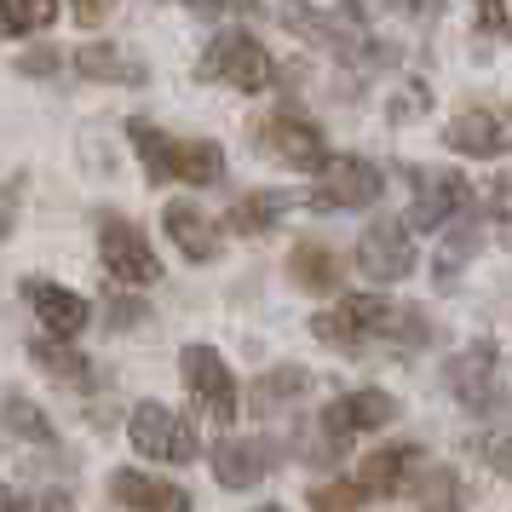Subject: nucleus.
<instances>
[{"instance_id": "obj_1", "label": "nucleus", "mask_w": 512, "mask_h": 512, "mask_svg": "<svg viewBox=\"0 0 512 512\" xmlns=\"http://www.w3.org/2000/svg\"><path fill=\"white\" fill-rule=\"evenodd\" d=\"M311 334L334 351H392V357H409L432 340V323H426V311L415 305H392L380 300V294H351L340 300L334 311H317L311 317Z\"/></svg>"}, {"instance_id": "obj_2", "label": "nucleus", "mask_w": 512, "mask_h": 512, "mask_svg": "<svg viewBox=\"0 0 512 512\" xmlns=\"http://www.w3.org/2000/svg\"><path fill=\"white\" fill-rule=\"evenodd\" d=\"M127 139L139 150L150 185H225V150L208 139H167L150 121H127Z\"/></svg>"}, {"instance_id": "obj_3", "label": "nucleus", "mask_w": 512, "mask_h": 512, "mask_svg": "<svg viewBox=\"0 0 512 512\" xmlns=\"http://www.w3.org/2000/svg\"><path fill=\"white\" fill-rule=\"evenodd\" d=\"M277 18L294 29V35H305L311 47L334 52L340 64H363V70L386 64V52H380V41L369 35V24H363V6H357V0H346L340 12H317V6H305V0H282Z\"/></svg>"}, {"instance_id": "obj_4", "label": "nucleus", "mask_w": 512, "mask_h": 512, "mask_svg": "<svg viewBox=\"0 0 512 512\" xmlns=\"http://www.w3.org/2000/svg\"><path fill=\"white\" fill-rule=\"evenodd\" d=\"M271 52L259 47L248 29H219L208 47H202V81H225L236 93H265L271 87Z\"/></svg>"}, {"instance_id": "obj_5", "label": "nucleus", "mask_w": 512, "mask_h": 512, "mask_svg": "<svg viewBox=\"0 0 512 512\" xmlns=\"http://www.w3.org/2000/svg\"><path fill=\"white\" fill-rule=\"evenodd\" d=\"M98 259H104V271H110L116 288H150V282H162V259L150 248V236L133 219H121V213L98 219Z\"/></svg>"}, {"instance_id": "obj_6", "label": "nucleus", "mask_w": 512, "mask_h": 512, "mask_svg": "<svg viewBox=\"0 0 512 512\" xmlns=\"http://www.w3.org/2000/svg\"><path fill=\"white\" fill-rule=\"evenodd\" d=\"M127 438L139 449L144 461H162V466H185L196 461V426L185 415H173L167 403H133V415H127Z\"/></svg>"}, {"instance_id": "obj_7", "label": "nucleus", "mask_w": 512, "mask_h": 512, "mask_svg": "<svg viewBox=\"0 0 512 512\" xmlns=\"http://www.w3.org/2000/svg\"><path fill=\"white\" fill-rule=\"evenodd\" d=\"M259 150L282 167H300V173H317L328 162V139L317 121H305L300 110H277V116L259 121Z\"/></svg>"}, {"instance_id": "obj_8", "label": "nucleus", "mask_w": 512, "mask_h": 512, "mask_svg": "<svg viewBox=\"0 0 512 512\" xmlns=\"http://www.w3.org/2000/svg\"><path fill=\"white\" fill-rule=\"evenodd\" d=\"M443 386L455 392V403H461V409L489 415V409H495V397H501V351L489 346V340H472L466 351H455V357H449Z\"/></svg>"}, {"instance_id": "obj_9", "label": "nucleus", "mask_w": 512, "mask_h": 512, "mask_svg": "<svg viewBox=\"0 0 512 512\" xmlns=\"http://www.w3.org/2000/svg\"><path fill=\"white\" fill-rule=\"evenodd\" d=\"M179 369H185V386H190V397H196V409L213 415L219 426H231L242 392H236V374L225 369V357L213 346H185L179 351Z\"/></svg>"}, {"instance_id": "obj_10", "label": "nucleus", "mask_w": 512, "mask_h": 512, "mask_svg": "<svg viewBox=\"0 0 512 512\" xmlns=\"http://www.w3.org/2000/svg\"><path fill=\"white\" fill-rule=\"evenodd\" d=\"M397 420V397L392 392H380V386H363V392H346V397H334L323 409V438L334 443V449H346L351 438H363V432H380V426H392Z\"/></svg>"}, {"instance_id": "obj_11", "label": "nucleus", "mask_w": 512, "mask_h": 512, "mask_svg": "<svg viewBox=\"0 0 512 512\" xmlns=\"http://www.w3.org/2000/svg\"><path fill=\"white\" fill-rule=\"evenodd\" d=\"M380 190H386V179H380L374 162H363V156H328L317 167L311 202L317 208H369V202H380Z\"/></svg>"}, {"instance_id": "obj_12", "label": "nucleus", "mask_w": 512, "mask_h": 512, "mask_svg": "<svg viewBox=\"0 0 512 512\" xmlns=\"http://www.w3.org/2000/svg\"><path fill=\"white\" fill-rule=\"evenodd\" d=\"M415 179L420 185H415V202H409V225H415V231H438V225H449V219L472 202V179H461V173L420 167Z\"/></svg>"}, {"instance_id": "obj_13", "label": "nucleus", "mask_w": 512, "mask_h": 512, "mask_svg": "<svg viewBox=\"0 0 512 512\" xmlns=\"http://www.w3.org/2000/svg\"><path fill=\"white\" fill-rule=\"evenodd\" d=\"M357 265H363L369 282H403L415 271V236L403 231V225H392V219H380L357 242Z\"/></svg>"}, {"instance_id": "obj_14", "label": "nucleus", "mask_w": 512, "mask_h": 512, "mask_svg": "<svg viewBox=\"0 0 512 512\" xmlns=\"http://www.w3.org/2000/svg\"><path fill=\"white\" fill-rule=\"evenodd\" d=\"M0 443H6V449H18L24 466H41V455L58 461V438H52V426L41 420V409H35L29 397H18V392L0 403Z\"/></svg>"}, {"instance_id": "obj_15", "label": "nucleus", "mask_w": 512, "mask_h": 512, "mask_svg": "<svg viewBox=\"0 0 512 512\" xmlns=\"http://www.w3.org/2000/svg\"><path fill=\"white\" fill-rule=\"evenodd\" d=\"M110 495H116V507L133 512H190L185 484H167V478H150V472H133V466L110 472Z\"/></svg>"}, {"instance_id": "obj_16", "label": "nucleus", "mask_w": 512, "mask_h": 512, "mask_svg": "<svg viewBox=\"0 0 512 512\" xmlns=\"http://www.w3.org/2000/svg\"><path fill=\"white\" fill-rule=\"evenodd\" d=\"M443 144H449L455 156L495 162V156H507L512 150V133L501 127V116H489V110H461V116L443 127Z\"/></svg>"}, {"instance_id": "obj_17", "label": "nucleus", "mask_w": 512, "mask_h": 512, "mask_svg": "<svg viewBox=\"0 0 512 512\" xmlns=\"http://www.w3.org/2000/svg\"><path fill=\"white\" fill-rule=\"evenodd\" d=\"M29 305H35V317L47 328L52 340H75L81 328H87V300L70 294V288H58V282H29L24 288Z\"/></svg>"}, {"instance_id": "obj_18", "label": "nucleus", "mask_w": 512, "mask_h": 512, "mask_svg": "<svg viewBox=\"0 0 512 512\" xmlns=\"http://www.w3.org/2000/svg\"><path fill=\"white\" fill-rule=\"evenodd\" d=\"M420 449H409V443H386V449H374V455H363V472H357V489L369 495V501H392L397 489L409 484V472H415Z\"/></svg>"}, {"instance_id": "obj_19", "label": "nucleus", "mask_w": 512, "mask_h": 512, "mask_svg": "<svg viewBox=\"0 0 512 512\" xmlns=\"http://www.w3.org/2000/svg\"><path fill=\"white\" fill-rule=\"evenodd\" d=\"M265 472H271V449L254 438H225L213 449V478H219V489H254V484H265Z\"/></svg>"}, {"instance_id": "obj_20", "label": "nucleus", "mask_w": 512, "mask_h": 512, "mask_svg": "<svg viewBox=\"0 0 512 512\" xmlns=\"http://www.w3.org/2000/svg\"><path fill=\"white\" fill-rule=\"evenodd\" d=\"M162 225H167L173 248H179L185 259H196V265L219 259V231H213L208 219L190 208V202H167V208H162Z\"/></svg>"}, {"instance_id": "obj_21", "label": "nucleus", "mask_w": 512, "mask_h": 512, "mask_svg": "<svg viewBox=\"0 0 512 512\" xmlns=\"http://www.w3.org/2000/svg\"><path fill=\"white\" fill-rule=\"evenodd\" d=\"M75 70L87 75V81H116V87H144V81H150V70H144L139 58H127V52L110 47V41L81 47L75 52Z\"/></svg>"}, {"instance_id": "obj_22", "label": "nucleus", "mask_w": 512, "mask_h": 512, "mask_svg": "<svg viewBox=\"0 0 512 512\" xmlns=\"http://www.w3.org/2000/svg\"><path fill=\"white\" fill-rule=\"evenodd\" d=\"M288 282H294L300 294H334V288H340V259H334V248L300 242V248L288 254Z\"/></svg>"}, {"instance_id": "obj_23", "label": "nucleus", "mask_w": 512, "mask_h": 512, "mask_svg": "<svg viewBox=\"0 0 512 512\" xmlns=\"http://www.w3.org/2000/svg\"><path fill=\"white\" fill-rule=\"evenodd\" d=\"M29 357H35L52 380H64V386H87V380H93V363H87L81 351H70V340L35 334V340H29Z\"/></svg>"}, {"instance_id": "obj_24", "label": "nucleus", "mask_w": 512, "mask_h": 512, "mask_svg": "<svg viewBox=\"0 0 512 512\" xmlns=\"http://www.w3.org/2000/svg\"><path fill=\"white\" fill-rule=\"evenodd\" d=\"M288 208V196L282 190H254V196H236L231 208H225V231L236 236H259V231H271V219Z\"/></svg>"}, {"instance_id": "obj_25", "label": "nucleus", "mask_w": 512, "mask_h": 512, "mask_svg": "<svg viewBox=\"0 0 512 512\" xmlns=\"http://www.w3.org/2000/svg\"><path fill=\"white\" fill-rule=\"evenodd\" d=\"M311 392V374L300 369V363H282V369H271V374H259L254 380V409H282V403H294V397H305Z\"/></svg>"}, {"instance_id": "obj_26", "label": "nucleus", "mask_w": 512, "mask_h": 512, "mask_svg": "<svg viewBox=\"0 0 512 512\" xmlns=\"http://www.w3.org/2000/svg\"><path fill=\"white\" fill-rule=\"evenodd\" d=\"M415 501H420V512H461V478H455V466H420Z\"/></svg>"}, {"instance_id": "obj_27", "label": "nucleus", "mask_w": 512, "mask_h": 512, "mask_svg": "<svg viewBox=\"0 0 512 512\" xmlns=\"http://www.w3.org/2000/svg\"><path fill=\"white\" fill-rule=\"evenodd\" d=\"M58 18V0H0V29L6 35H35Z\"/></svg>"}, {"instance_id": "obj_28", "label": "nucleus", "mask_w": 512, "mask_h": 512, "mask_svg": "<svg viewBox=\"0 0 512 512\" xmlns=\"http://www.w3.org/2000/svg\"><path fill=\"white\" fill-rule=\"evenodd\" d=\"M478 242H484V231H478V225H466L461 236H449V242H443V248H438V265H432V271H438V288H449V282L461 277V265L478 254Z\"/></svg>"}, {"instance_id": "obj_29", "label": "nucleus", "mask_w": 512, "mask_h": 512, "mask_svg": "<svg viewBox=\"0 0 512 512\" xmlns=\"http://www.w3.org/2000/svg\"><path fill=\"white\" fill-rule=\"evenodd\" d=\"M369 501L357 484H323V489H311V512H357Z\"/></svg>"}, {"instance_id": "obj_30", "label": "nucleus", "mask_w": 512, "mask_h": 512, "mask_svg": "<svg viewBox=\"0 0 512 512\" xmlns=\"http://www.w3.org/2000/svg\"><path fill=\"white\" fill-rule=\"evenodd\" d=\"M144 323H150V305L144 300H127V294L110 300V328H144Z\"/></svg>"}, {"instance_id": "obj_31", "label": "nucleus", "mask_w": 512, "mask_h": 512, "mask_svg": "<svg viewBox=\"0 0 512 512\" xmlns=\"http://www.w3.org/2000/svg\"><path fill=\"white\" fill-rule=\"evenodd\" d=\"M18 202H24V185H18V179H6V185H0V236L18 231Z\"/></svg>"}, {"instance_id": "obj_32", "label": "nucleus", "mask_w": 512, "mask_h": 512, "mask_svg": "<svg viewBox=\"0 0 512 512\" xmlns=\"http://www.w3.org/2000/svg\"><path fill=\"white\" fill-rule=\"evenodd\" d=\"M478 24L489 29V35H512V18L501 0H478Z\"/></svg>"}, {"instance_id": "obj_33", "label": "nucleus", "mask_w": 512, "mask_h": 512, "mask_svg": "<svg viewBox=\"0 0 512 512\" xmlns=\"http://www.w3.org/2000/svg\"><path fill=\"white\" fill-rule=\"evenodd\" d=\"M426 104H432V98H426V87H409V98H397L392 104V121H403V116H426Z\"/></svg>"}, {"instance_id": "obj_34", "label": "nucleus", "mask_w": 512, "mask_h": 512, "mask_svg": "<svg viewBox=\"0 0 512 512\" xmlns=\"http://www.w3.org/2000/svg\"><path fill=\"white\" fill-rule=\"evenodd\" d=\"M18 70H24V75H52V70H58V52H47V47L24 52V58H18Z\"/></svg>"}, {"instance_id": "obj_35", "label": "nucleus", "mask_w": 512, "mask_h": 512, "mask_svg": "<svg viewBox=\"0 0 512 512\" xmlns=\"http://www.w3.org/2000/svg\"><path fill=\"white\" fill-rule=\"evenodd\" d=\"M24 512H75V507H70V495H64V489H47V495L24 501Z\"/></svg>"}, {"instance_id": "obj_36", "label": "nucleus", "mask_w": 512, "mask_h": 512, "mask_svg": "<svg viewBox=\"0 0 512 512\" xmlns=\"http://www.w3.org/2000/svg\"><path fill=\"white\" fill-rule=\"evenodd\" d=\"M392 12H403V18H432L438 12V0H386Z\"/></svg>"}, {"instance_id": "obj_37", "label": "nucleus", "mask_w": 512, "mask_h": 512, "mask_svg": "<svg viewBox=\"0 0 512 512\" xmlns=\"http://www.w3.org/2000/svg\"><path fill=\"white\" fill-rule=\"evenodd\" d=\"M196 12H254L259 0H190Z\"/></svg>"}, {"instance_id": "obj_38", "label": "nucleus", "mask_w": 512, "mask_h": 512, "mask_svg": "<svg viewBox=\"0 0 512 512\" xmlns=\"http://www.w3.org/2000/svg\"><path fill=\"white\" fill-rule=\"evenodd\" d=\"M489 466H495L501 478H512V438H501L495 449H489Z\"/></svg>"}, {"instance_id": "obj_39", "label": "nucleus", "mask_w": 512, "mask_h": 512, "mask_svg": "<svg viewBox=\"0 0 512 512\" xmlns=\"http://www.w3.org/2000/svg\"><path fill=\"white\" fill-rule=\"evenodd\" d=\"M104 12H110V0H75V18H81V24H98Z\"/></svg>"}, {"instance_id": "obj_40", "label": "nucleus", "mask_w": 512, "mask_h": 512, "mask_svg": "<svg viewBox=\"0 0 512 512\" xmlns=\"http://www.w3.org/2000/svg\"><path fill=\"white\" fill-rule=\"evenodd\" d=\"M0 512H24V501H18V495H12L6 484H0Z\"/></svg>"}, {"instance_id": "obj_41", "label": "nucleus", "mask_w": 512, "mask_h": 512, "mask_svg": "<svg viewBox=\"0 0 512 512\" xmlns=\"http://www.w3.org/2000/svg\"><path fill=\"white\" fill-rule=\"evenodd\" d=\"M259 512H282V507H259Z\"/></svg>"}]
</instances>
